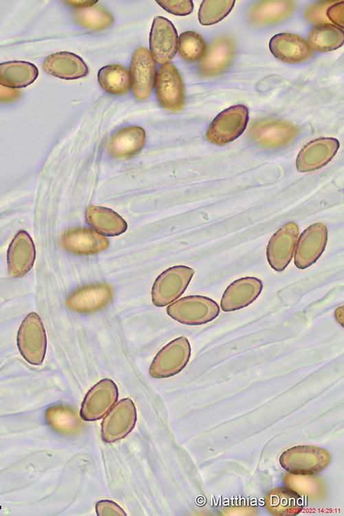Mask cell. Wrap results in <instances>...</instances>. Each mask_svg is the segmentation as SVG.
I'll return each instance as SVG.
<instances>
[{"mask_svg":"<svg viewBox=\"0 0 344 516\" xmlns=\"http://www.w3.org/2000/svg\"><path fill=\"white\" fill-rule=\"evenodd\" d=\"M330 461L325 449L309 445L290 448L279 457L281 466L288 473L297 475H311L324 469Z\"/></svg>","mask_w":344,"mask_h":516,"instance_id":"cell-1","label":"cell"},{"mask_svg":"<svg viewBox=\"0 0 344 516\" xmlns=\"http://www.w3.org/2000/svg\"><path fill=\"white\" fill-rule=\"evenodd\" d=\"M166 313L180 323L197 325L215 319L219 313V306L207 297L193 295L181 298L170 304L166 308Z\"/></svg>","mask_w":344,"mask_h":516,"instance_id":"cell-2","label":"cell"},{"mask_svg":"<svg viewBox=\"0 0 344 516\" xmlns=\"http://www.w3.org/2000/svg\"><path fill=\"white\" fill-rule=\"evenodd\" d=\"M248 109L244 105L230 107L220 112L210 124L206 137L210 142L223 145L237 138L245 130Z\"/></svg>","mask_w":344,"mask_h":516,"instance_id":"cell-3","label":"cell"},{"mask_svg":"<svg viewBox=\"0 0 344 516\" xmlns=\"http://www.w3.org/2000/svg\"><path fill=\"white\" fill-rule=\"evenodd\" d=\"M195 270L175 266L162 272L153 283L151 299L154 305L164 307L178 299L188 287Z\"/></svg>","mask_w":344,"mask_h":516,"instance_id":"cell-4","label":"cell"},{"mask_svg":"<svg viewBox=\"0 0 344 516\" xmlns=\"http://www.w3.org/2000/svg\"><path fill=\"white\" fill-rule=\"evenodd\" d=\"M191 356V345L186 336H180L163 347L154 357L149 367L150 375L164 378L180 372Z\"/></svg>","mask_w":344,"mask_h":516,"instance_id":"cell-5","label":"cell"},{"mask_svg":"<svg viewBox=\"0 0 344 516\" xmlns=\"http://www.w3.org/2000/svg\"><path fill=\"white\" fill-rule=\"evenodd\" d=\"M155 94L160 105L166 111L182 110L185 103L184 85L176 67L170 63L158 69L155 80Z\"/></svg>","mask_w":344,"mask_h":516,"instance_id":"cell-6","label":"cell"},{"mask_svg":"<svg viewBox=\"0 0 344 516\" xmlns=\"http://www.w3.org/2000/svg\"><path fill=\"white\" fill-rule=\"evenodd\" d=\"M17 345L28 363L36 365L42 363L46 350V337L43 323L36 313L29 314L22 322L17 334Z\"/></svg>","mask_w":344,"mask_h":516,"instance_id":"cell-7","label":"cell"},{"mask_svg":"<svg viewBox=\"0 0 344 516\" xmlns=\"http://www.w3.org/2000/svg\"><path fill=\"white\" fill-rule=\"evenodd\" d=\"M114 297V289L107 283L83 285L67 297L66 307L72 311L89 314L105 308Z\"/></svg>","mask_w":344,"mask_h":516,"instance_id":"cell-8","label":"cell"},{"mask_svg":"<svg viewBox=\"0 0 344 516\" xmlns=\"http://www.w3.org/2000/svg\"><path fill=\"white\" fill-rule=\"evenodd\" d=\"M137 420L135 405L130 398L118 401L103 419L101 437L105 442H114L127 436Z\"/></svg>","mask_w":344,"mask_h":516,"instance_id":"cell-9","label":"cell"},{"mask_svg":"<svg viewBox=\"0 0 344 516\" xmlns=\"http://www.w3.org/2000/svg\"><path fill=\"white\" fill-rule=\"evenodd\" d=\"M129 76L131 87L136 100H146L153 90L156 76L155 62L149 50L140 47L135 50Z\"/></svg>","mask_w":344,"mask_h":516,"instance_id":"cell-10","label":"cell"},{"mask_svg":"<svg viewBox=\"0 0 344 516\" xmlns=\"http://www.w3.org/2000/svg\"><path fill=\"white\" fill-rule=\"evenodd\" d=\"M116 383L105 378L97 383L86 394L80 410V418L85 421L102 418L118 400Z\"/></svg>","mask_w":344,"mask_h":516,"instance_id":"cell-11","label":"cell"},{"mask_svg":"<svg viewBox=\"0 0 344 516\" xmlns=\"http://www.w3.org/2000/svg\"><path fill=\"white\" fill-rule=\"evenodd\" d=\"M327 241V229L323 223H315L307 228L297 241L294 262L299 269H305L323 252Z\"/></svg>","mask_w":344,"mask_h":516,"instance_id":"cell-12","label":"cell"},{"mask_svg":"<svg viewBox=\"0 0 344 516\" xmlns=\"http://www.w3.org/2000/svg\"><path fill=\"white\" fill-rule=\"evenodd\" d=\"M250 139L268 148H277L292 141L299 133L297 127L280 120H259L252 123L248 131Z\"/></svg>","mask_w":344,"mask_h":516,"instance_id":"cell-13","label":"cell"},{"mask_svg":"<svg viewBox=\"0 0 344 516\" xmlns=\"http://www.w3.org/2000/svg\"><path fill=\"white\" fill-rule=\"evenodd\" d=\"M298 235L297 224L289 222L270 238L266 248V257L270 266L276 271H283L290 262Z\"/></svg>","mask_w":344,"mask_h":516,"instance_id":"cell-14","label":"cell"},{"mask_svg":"<svg viewBox=\"0 0 344 516\" xmlns=\"http://www.w3.org/2000/svg\"><path fill=\"white\" fill-rule=\"evenodd\" d=\"M149 47L154 60L166 64L171 60L178 47L177 30L167 19L157 17L153 19L149 34Z\"/></svg>","mask_w":344,"mask_h":516,"instance_id":"cell-15","label":"cell"},{"mask_svg":"<svg viewBox=\"0 0 344 516\" xmlns=\"http://www.w3.org/2000/svg\"><path fill=\"white\" fill-rule=\"evenodd\" d=\"M340 144L334 138H320L307 143L299 151L296 166L299 172L317 170L326 165L336 155Z\"/></svg>","mask_w":344,"mask_h":516,"instance_id":"cell-16","label":"cell"},{"mask_svg":"<svg viewBox=\"0 0 344 516\" xmlns=\"http://www.w3.org/2000/svg\"><path fill=\"white\" fill-rule=\"evenodd\" d=\"M60 244L65 250L72 254L90 255L105 250L109 241L93 229L75 227L63 233Z\"/></svg>","mask_w":344,"mask_h":516,"instance_id":"cell-17","label":"cell"},{"mask_svg":"<svg viewBox=\"0 0 344 516\" xmlns=\"http://www.w3.org/2000/svg\"><path fill=\"white\" fill-rule=\"evenodd\" d=\"M234 52L235 45L230 37L217 38L210 44L200 60L199 75L208 78L222 74L228 67Z\"/></svg>","mask_w":344,"mask_h":516,"instance_id":"cell-18","label":"cell"},{"mask_svg":"<svg viewBox=\"0 0 344 516\" xmlns=\"http://www.w3.org/2000/svg\"><path fill=\"white\" fill-rule=\"evenodd\" d=\"M262 288V282L255 277H246L233 281L222 295L221 309L231 312L248 306L259 297Z\"/></svg>","mask_w":344,"mask_h":516,"instance_id":"cell-19","label":"cell"},{"mask_svg":"<svg viewBox=\"0 0 344 516\" xmlns=\"http://www.w3.org/2000/svg\"><path fill=\"white\" fill-rule=\"evenodd\" d=\"M35 248L29 234L19 230L10 244L7 252L8 272L10 276L19 277L33 266Z\"/></svg>","mask_w":344,"mask_h":516,"instance_id":"cell-20","label":"cell"},{"mask_svg":"<svg viewBox=\"0 0 344 516\" xmlns=\"http://www.w3.org/2000/svg\"><path fill=\"white\" fill-rule=\"evenodd\" d=\"M269 48L274 56L289 63L304 61L313 54L308 43L302 37L288 32L273 36L270 40Z\"/></svg>","mask_w":344,"mask_h":516,"instance_id":"cell-21","label":"cell"},{"mask_svg":"<svg viewBox=\"0 0 344 516\" xmlns=\"http://www.w3.org/2000/svg\"><path fill=\"white\" fill-rule=\"evenodd\" d=\"M43 67L49 74L66 80L83 78L89 72L83 60L69 52H59L49 55L45 59Z\"/></svg>","mask_w":344,"mask_h":516,"instance_id":"cell-22","label":"cell"},{"mask_svg":"<svg viewBox=\"0 0 344 516\" xmlns=\"http://www.w3.org/2000/svg\"><path fill=\"white\" fill-rule=\"evenodd\" d=\"M144 130L138 126L122 128L114 133L107 143L109 153L115 158H129L138 153L145 142Z\"/></svg>","mask_w":344,"mask_h":516,"instance_id":"cell-23","label":"cell"},{"mask_svg":"<svg viewBox=\"0 0 344 516\" xmlns=\"http://www.w3.org/2000/svg\"><path fill=\"white\" fill-rule=\"evenodd\" d=\"M39 76L38 68L32 63L11 61L0 63V85L9 89L25 87Z\"/></svg>","mask_w":344,"mask_h":516,"instance_id":"cell-24","label":"cell"},{"mask_svg":"<svg viewBox=\"0 0 344 516\" xmlns=\"http://www.w3.org/2000/svg\"><path fill=\"white\" fill-rule=\"evenodd\" d=\"M268 512L276 516H294L303 508L301 495L292 489L280 487L268 492L264 499Z\"/></svg>","mask_w":344,"mask_h":516,"instance_id":"cell-25","label":"cell"},{"mask_svg":"<svg viewBox=\"0 0 344 516\" xmlns=\"http://www.w3.org/2000/svg\"><path fill=\"white\" fill-rule=\"evenodd\" d=\"M85 217L92 227L106 236L119 235L127 228V222L118 213L105 207L90 206Z\"/></svg>","mask_w":344,"mask_h":516,"instance_id":"cell-26","label":"cell"},{"mask_svg":"<svg viewBox=\"0 0 344 516\" xmlns=\"http://www.w3.org/2000/svg\"><path fill=\"white\" fill-rule=\"evenodd\" d=\"M294 8L292 1H261L250 9L248 19L256 25L272 23L288 17Z\"/></svg>","mask_w":344,"mask_h":516,"instance_id":"cell-27","label":"cell"},{"mask_svg":"<svg viewBox=\"0 0 344 516\" xmlns=\"http://www.w3.org/2000/svg\"><path fill=\"white\" fill-rule=\"evenodd\" d=\"M343 41V30L335 25L325 23H319L310 30L307 43L312 50L325 52L341 47Z\"/></svg>","mask_w":344,"mask_h":516,"instance_id":"cell-28","label":"cell"},{"mask_svg":"<svg viewBox=\"0 0 344 516\" xmlns=\"http://www.w3.org/2000/svg\"><path fill=\"white\" fill-rule=\"evenodd\" d=\"M98 81L101 88L111 94H127L131 87L128 69L120 65H107L98 73Z\"/></svg>","mask_w":344,"mask_h":516,"instance_id":"cell-29","label":"cell"},{"mask_svg":"<svg viewBox=\"0 0 344 516\" xmlns=\"http://www.w3.org/2000/svg\"><path fill=\"white\" fill-rule=\"evenodd\" d=\"M45 419L54 430L64 434L75 433L82 425L76 411L66 406L49 407L45 412Z\"/></svg>","mask_w":344,"mask_h":516,"instance_id":"cell-30","label":"cell"},{"mask_svg":"<svg viewBox=\"0 0 344 516\" xmlns=\"http://www.w3.org/2000/svg\"><path fill=\"white\" fill-rule=\"evenodd\" d=\"M74 17L80 25L94 30L107 29L114 22L113 16L96 5L76 10Z\"/></svg>","mask_w":344,"mask_h":516,"instance_id":"cell-31","label":"cell"},{"mask_svg":"<svg viewBox=\"0 0 344 516\" xmlns=\"http://www.w3.org/2000/svg\"><path fill=\"white\" fill-rule=\"evenodd\" d=\"M178 50L182 58L195 61L202 58L206 51V43L202 36L194 31H186L178 37Z\"/></svg>","mask_w":344,"mask_h":516,"instance_id":"cell-32","label":"cell"},{"mask_svg":"<svg viewBox=\"0 0 344 516\" xmlns=\"http://www.w3.org/2000/svg\"><path fill=\"white\" fill-rule=\"evenodd\" d=\"M235 3V0L203 1L198 12L200 23L203 25L218 23L230 12Z\"/></svg>","mask_w":344,"mask_h":516,"instance_id":"cell-33","label":"cell"},{"mask_svg":"<svg viewBox=\"0 0 344 516\" xmlns=\"http://www.w3.org/2000/svg\"><path fill=\"white\" fill-rule=\"evenodd\" d=\"M166 12L178 16H186L192 12L193 3L191 0L156 1Z\"/></svg>","mask_w":344,"mask_h":516,"instance_id":"cell-34","label":"cell"},{"mask_svg":"<svg viewBox=\"0 0 344 516\" xmlns=\"http://www.w3.org/2000/svg\"><path fill=\"white\" fill-rule=\"evenodd\" d=\"M336 1H323L319 4H314L311 6H310L305 11V18L311 23H325L329 20L326 18V16L325 15V11L326 12L327 8L332 5V3H335Z\"/></svg>","mask_w":344,"mask_h":516,"instance_id":"cell-35","label":"cell"},{"mask_svg":"<svg viewBox=\"0 0 344 516\" xmlns=\"http://www.w3.org/2000/svg\"><path fill=\"white\" fill-rule=\"evenodd\" d=\"M96 511L98 516L127 515L123 509L116 503L110 500H100L96 504Z\"/></svg>","mask_w":344,"mask_h":516,"instance_id":"cell-36","label":"cell"},{"mask_svg":"<svg viewBox=\"0 0 344 516\" xmlns=\"http://www.w3.org/2000/svg\"><path fill=\"white\" fill-rule=\"evenodd\" d=\"M344 1H336L330 6L325 12V16L329 21H331L336 26L343 29V13H344Z\"/></svg>","mask_w":344,"mask_h":516,"instance_id":"cell-37","label":"cell"},{"mask_svg":"<svg viewBox=\"0 0 344 516\" xmlns=\"http://www.w3.org/2000/svg\"><path fill=\"white\" fill-rule=\"evenodd\" d=\"M20 95L17 90L3 87L0 85V101H10L15 100Z\"/></svg>","mask_w":344,"mask_h":516,"instance_id":"cell-38","label":"cell"},{"mask_svg":"<svg viewBox=\"0 0 344 516\" xmlns=\"http://www.w3.org/2000/svg\"><path fill=\"white\" fill-rule=\"evenodd\" d=\"M66 3L78 8H86L94 6L98 1L93 0L67 1Z\"/></svg>","mask_w":344,"mask_h":516,"instance_id":"cell-39","label":"cell"}]
</instances>
